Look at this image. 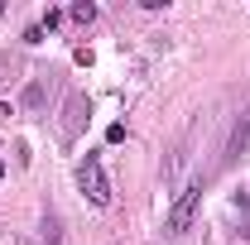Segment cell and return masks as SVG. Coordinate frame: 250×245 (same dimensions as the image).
Listing matches in <instances>:
<instances>
[{"label":"cell","mask_w":250,"mask_h":245,"mask_svg":"<svg viewBox=\"0 0 250 245\" xmlns=\"http://www.w3.org/2000/svg\"><path fill=\"white\" fill-rule=\"evenodd\" d=\"M197 202H202V178H192L188 187H178L173 207H168V216H164V236H168V241H178L188 226H192V216H197Z\"/></svg>","instance_id":"6da1fadb"},{"label":"cell","mask_w":250,"mask_h":245,"mask_svg":"<svg viewBox=\"0 0 250 245\" xmlns=\"http://www.w3.org/2000/svg\"><path fill=\"white\" fill-rule=\"evenodd\" d=\"M0 178H5V163H0Z\"/></svg>","instance_id":"9c48e42d"},{"label":"cell","mask_w":250,"mask_h":245,"mask_svg":"<svg viewBox=\"0 0 250 245\" xmlns=\"http://www.w3.org/2000/svg\"><path fill=\"white\" fill-rule=\"evenodd\" d=\"M77 187H82V197H87L92 207H111V183H106V168H101L96 154H87V159L77 163Z\"/></svg>","instance_id":"7a4b0ae2"},{"label":"cell","mask_w":250,"mask_h":245,"mask_svg":"<svg viewBox=\"0 0 250 245\" xmlns=\"http://www.w3.org/2000/svg\"><path fill=\"white\" fill-rule=\"evenodd\" d=\"M236 212H246V241H250V192H246V187L236 192Z\"/></svg>","instance_id":"8992f818"},{"label":"cell","mask_w":250,"mask_h":245,"mask_svg":"<svg viewBox=\"0 0 250 245\" xmlns=\"http://www.w3.org/2000/svg\"><path fill=\"white\" fill-rule=\"evenodd\" d=\"M246 154H250V106H246V116L236 121L231 140H226V163H236V159H246Z\"/></svg>","instance_id":"3957f363"},{"label":"cell","mask_w":250,"mask_h":245,"mask_svg":"<svg viewBox=\"0 0 250 245\" xmlns=\"http://www.w3.org/2000/svg\"><path fill=\"white\" fill-rule=\"evenodd\" d=\"M43 245H58V221H43Z\"/></svg>","instance_id":"ba28073f"},{"label":"cell","mask_w":250,"mask_h":245,"mask_svg":"<svg viewBox=\"0 0 250 245\" xmlns=\"http://www.w3.org/2000/svg\"><path fill=\"white\" fill-rule=\"evenodd\" d=\"M39 101H43V82H34L29 92H24V106H29V111H34V106H39Z\"/></svg>","instance_id":"52a82bcc"},{"label":"cell","mask_w":250,"mask_h":245,"mask_svg":"<svg viewBox=\"0 0 250 245\" xmlns=\"http://www.w3.org/2000/svg\"><path fill=\"white\" fill-rule=\"evenodd\" d=\"M82 111H87V101H82V96H72V101H67V125H62V135H67V140L77 135V125H82Z\"/></svg>","instance_id":"277c9868"},{"label":"cell","mask_w":250,"mask_h":245,"mask_svg":"<svg viewBox=\"0 0 250 245\" xmlns=\"http://www.w3.org/2000/svg\"><path fill=\"white\" fill-rule=\"evenodd\" d=\"M67 15H72L77 24H92V20H96V5H92V0H77V5H72Z\"/></svg>","instance_id":"5b68a950"},{"label":"cell","mask_w":250,"mask_h":245,"mask_svg":"<svg viewBox=\"0 0 250 245\" xmlns=\"http://www.w3.org/2000/svg\"><path fill=\"white\" fill-rule=\"evenodd\" d=\"M0 15H5V5H0Z\"/></svg>","instance_id":"30bf717a"}]
</instances>
